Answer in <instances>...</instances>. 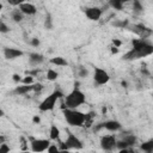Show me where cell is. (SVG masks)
Masks as SVG:
<instances>
[{"instance_id":"obj_5","label":"cell","mask_w":153,"mask_h":153,"mask_svg":"<svg viewBox=\"0 0 153 153\" xmlns=\"http://www.w3.org/2000/svg\"><path fill=\"white\" fill-rule=\"evenodd\" d=\"M82 142L72 133H68V136L65 142H61L60 149L61 151H69V149H81L82 148Z\"/></svg>"},{"instance_id":"obj_30","label":"cell","mask_w":153,"mask_h":153,"mask_svg":"<svg viewBox=\"0 0 153 153\" xmlns=\"http://www.w3.org/2000/svg\"><path fill=\"white\" fill-rule=\"evenodd\" d=\"M10 31V27L1 20L0 22V32H2V33H6V32H8Z\"/></svg>"},{"instance_id":"obj_40","label":"cell","mask_w":153,"mask_h":153,"mask_svg":"<svg viewBox=\"0 0 153 153\" xmlns=\"http://www.w3.org/2000/svg\"><path fill=\"white\" fill-rule=\"evenodd\" d=\"M117 53H118V48L111 47V54H117Z\"/></svg>"},{"instance_id":"obj_15","label":"cell","mask_w":153,"mask_h":153,"mask_svg":"<svg viewBox=\"0 0 153 153\" xmlns=\"http://www.w3.org/2000/svg\"><path fill=\"white\" fill-rule=\"evenodd\" d=\"M43 60H44L43 55H41L38 53H31L30 56H29V61H30V63L32 66H38L39 63L43 62Z\"/></svg>"},{"instance_id":"obj_19","label":"cell","mask_w":153,"mask_h":153,"mask_svg":"<svg viewBox=\"0 0 153 153\" xmlns=\"http://www.w3.org/2000/svg\"><path fill=\"white\" fill-rule=\"evenodd\" d=\"M141 149L146 153H153V140H148L141 145Z\"/></svg>"},{"instance_id":"obj_10","label":"cell","mask_w":153,"mask_h":153,"mask_svg":"<svg viewBox=\"0 0 153 153\" xmlns=\"http://www.w3.org/2000/svg\"><path fill=\"white\" fill-rule=\"evenodd\" d=\"M102 13H103V11L99 7H88L85 10L86 17L91 20H99L102 17Z\"/></svg>"},{"instance_id":"obj_29","label":"cell","mask_w":153,"mask_h":153,"mask_svg":"<svg viewBox=\"0 0 153 153\" xmlns=\"http://www.w3.org/2000/svg\"><path fill=\"white\" fill-rule=\"evenodd\" d=\"M47 151H48V153H60V151H61V149H60L56 145H50V146H49V148H48Z\"/></svg>"},{"instance_id":"obj_42","label":"cell","mask_w":153,"mask_h":153,"mask_svg":"<svg viewBox=\"0 0 153 153\" xmlns=\"http://www.w3.org/2000/svg\"><path fill=\"white\" fill-rule=\"evenodd\" d=\"M121 85H122L123 87H127V81H122V82H121Z\"/></svg>"},{"instance_id":"obj_34","label":"cell","mask_w":153,"mask_h":153,"mask_svg":"<svg viewBox=\"0 0 153 153\" xmlns=\"http://www.w3.org/2000/svg\"><path fill=\"white\" fill-rule=\"evenodd\" d=\"M8 4H10V5H13V6H18V7H19V5L22 4V1H20V0H8Z\"/></svg>"},{"instance_id":"obj_9","label":"cell","mask_w":153,"mask_h":153,"mask_svg":"<svg viewBox=\"0 0 153 153\" xmlns=\"http://www.w3.org/2000/svg\"><path fill=\"white\" fill-rule=\"evenodd\" d=\"M93 79H94L96 85H104V84H106L109 81L110 76H109L108 72H105L104 69L96 68L94 69V74H93Z\"/></svg>"},{"instance_id":"obj_25","label":"cell","mask_w":153,"mask_h":153,"mask_svg":"<svg viewBox=\"0 0 153 153\" xmlns=\"http://www.w3.org/2000/svg\"><path fill=\"white\" fill-rule=\"evenodd\" d=\"M57 78H59V73H57L56 71H54V69H48V72H47V79H48V80L55 81Z\"/></svg>"},{"instance_id":"obj_37","label":"cell","mask_w":153,"mask_h":153,"mask_svg":"<svg viewBox=\"0 0 153 153\" xmlns=\"http://www.w3.org/2000/svg\"><path fill=\"white\" fill-rule=\"evenodd\" d=\"M43 88V86L41 85V84H35V87H33V91L35 92H39Z\"/></svg>"},{"instance_id":"obj_6","label":"cell","mask_w":153,"mask_h":153,"mask_svg":"<svg viewBox=\"0 0 153 153\" xmlns=\"http://www.w3.org/2000/svg\"><path fill=\"white\" fill-rule=\"evenodd\" d=\"M31 151L35 153H41L44 152L49 148V146L51 145L49 142V140L45 139H31Z\"/></svg>"},{"instance_id":"obj_31","label":"cell","mask_w":153,"mask_h":153,"mask_svg":"<svg viewBox=\"0 0 153 153\" xmlns=\"http://www.w3.org/2000/svg\"><path fill=\"white\" fill-rule=\"evenodd\" d=\"M0 153H10V147L7 143H1L0 145Z\"/></svg>"},{"instance_id":"obj_2","label":"cell","mask_w":153,"mask_h":153,"mask_svg":"<svg viewBox=\"0 0 153 153\" xmlns=\"http://www.w3.org/2000/svg\"><path fill=\"white\" fill-rule=\"evenodd\" d=\"M66 122L72 127H82L85 123V114L76 109H63Z\"/></svg>"},{"instance_id":"obj_14","label":"cell","mask_w":153,"mask_h":153,"mask_svg":"<svg viewBox=\"0 0 153 153\" xmlns=\"http://www.w3.org/2000/svg\"><path fill=\"white\" fill-rule=\"evenodd\" d=\"M33 87H35V84H32V85H20V86H17L14 88V93L16 94H26L30 91H33Z\"/></svg>"},{"instance_id":"obj_4","label":"cell","mask_w":153,"mask_h":153,"mask_svg":"<svg viewBox=\"0 0 153 153\" xmlns=\"http://www.w3.org/2000/svg\"><path fill=\"white\" fill-rule=\"evenodd\" d=\"M62 96H63V94H62L61 91L55 90L53 93H50L48 97H45V98L41 102V104L38 105V109H39L41 111H49V110H53V109L55 108V104H56L57 99L62 98Z\"/></svg>"},{"instance_id":"obj_41","label":"cell","mask_w":153,"mask_h":153,"mask_svg":"<svg viewBox=\"0 0 153 153\" xmlns=\"http://www.w3.org/2000/svg\"><path fill=\"white\" fill-rule=\"evenodd\" d=\"M118 153H131V149H129V148H127V149H120Z\"/></svg>"},{"instance_id":"obj_32","label":"cell","mask_w":153,"mask_h":153,"mask_svg":"<svg viewBox=\"0 0 153 153\" xmlns=\"http://www.w3.org/2000/svg\"><path fill=\"white\" fill-rule=\"evenodd\" d=\"M87 75H88V71H87L86 68H82V67H81V68L79 69V76H80V78H85V76H87Z\"/></svg>"},{"instance_id":"obj_38","label":"cell","mask_w":153,"mask_h":153,"mask_svg":"<svg viewBox=\"0 0 153 153\" xmlns=\"http://www.w3.org/2000/svg\"><path fill=\"white\" fill-rule=\"evenodd\" d=\"M20 140H22V142H23V145H22V149L25 151V149H26V141L24 140V137H20Z\"/></svg>"},{"instance_id":"obj_16","label":"cell","mask_w":153,"mask_h":153,"mask_svg":"<svg viewBox=\"0 0 153 153\" xmlns=\"http://www.w3.org/2000/svg\"><path fill=\"white\" fill-rule=\"evenodd\" d=\"M94 117H96V114L93 111H90V112L85 114V123H84V127H86V128L92 127L93 121H94Z\"/></svg>"},{"instance_id":"obj_3","label":"cell","mask_w":153,"mask_h":153,"mask_svg":"<svg viewBox=\"0 0 153 153\" xmlns=\"http://www.w3.org/2000/svg\"><path fill=\"white\" fill-rule=\"evenodd\" d=\"M84 103H85V94L79 88H74L65 97V108L67 109H76Z\"/></svg>"},{"instance_id":"obj_12","label":"cell","mask_w":153,"mask_h":153,"mask_svg":"<svg viewBox=\"0 0 153 153\" xmlns=\"http://www.w3.org/2000/svg\"><path fill=\"white\" fill-rule=\"evenodd\" d=\"M18 8H19L24 14H27V16L35 14L36 11H37L36 7H35V5H32V4H30V2H22Z\"/></svg>"},{"instance_id":"obj_22","label":"cell","mask_w":153,"mask_h":153,"mask_svg":"<svg viewBox=\"0 0 153 153\" xmlns=\"http://www.w3.org/2000/svg\"><path fill=\"white\" fill-rule=\"evenodd\" d=\"M122 140H123L124 142H127V145H128L129 147H131V146H134V145L136 143V137H135L134 135H126Z\"/></svg>"},{"instance_id":"obj_20","label":"cell","mask_w":153,"mask_h":153,"mask_svg":"<svg viewBox=\"0 0 153 153\" xmlns=\"http://www.w3.org/2000/svg\"><path fill=\"white\" fill-rule=\"evenodd\" d=\"M60 136V129L56 126H51L50 127V131H49V137L51 140H57Z\"/></svg>"},{"instance_id":"obj_39","label":"cell","mask_w":153,"mask_h":153,"mask_svg":"<svg viewBox=\"0 0 153 153\" xmlns=\"http://www.w3.org/2000/svg\"><path fill=\"white\" fill-rule=\"evenodd\" d=\"M32 121H33V123H39L41 122V118H39V116H33Z\"/></svg>"},{"instance_id":"obj_18","label":"cell","mask_w":153,"mask_h":153,"mask_svg":"<svg viewBox=\"0 0 153 153\" xmlns=\"http://www.w3.org/2000/svg\"><path fill=\"white\" fill-rule=\"evenodd\" d=\"M50 63H53L55 66H67L68 65V62L61 56H56V57L50 59Z\"/></svg>"},{"instance_id":"obj_35","label":"cell","mask_w":153,"mask_h":153,"mask_svg":"<svg viewBox=\"0 0 153 153\" xmlns=\"http://www.w3.org/2000/svg\"><path fill=\"white\" fill-rule=\"evenodd\" d=\"M112 44H114V47L118 48V47L122 44V42H121L120 39H117V38H114V39H112Z\"/></svg>"},{"instance_id":"obj_8","label":"cell","mask_w":153,"mask_h":153,"mask_svg":"<svg viewBox=\"0 0 153 153\" xmlns=\"http://www.w3.org/2000/svg\"><path fill=\"white\" fill-rule=\"evenodd\" d=\"M100 146L104 151H112L117 146V140L114 135H104L100 137Z\"/></svg>"},{"instance_id":"obj_36","label":"cell","mask_w":153,"mask_h":153,"mask_svg":"<svg viewBox=\"0 0 153 153\" xmlns=\"http://www.w3.org/2000/svg\"><path fill=\"white\" fill-rule=\"evenodd\" d=\"M12 79H13L16 82H22V78H20V75H19V74H13Z\"/></svg>"},{"instance_id":"obj_26","label":"cell","mask_w":153,"mask_h":153,"mask_svg":"<svg viewBox=\"0 0 153 153\" xmlns=\"http://www.w3.org/2000/svg\"><path fill=\"white\" fill-rule=\"evenodd\" d=\"M44 27L48 29V30H51L53 29V19H51V16L49 13L47 14L45 20H44Z\"/></svg>"},{"instance_id":"obj_23","label":"cell","mask_w":153,"mask_h":153,"mask_svg":"<svg viewBox=\"0 0 153 153\" xmlns=\"http://www.w3.org/2000/svg\"><path fill=\"white\" fill-rule=\"evenodd\" d=\"M109 5L115 8V10H122L123 7V1L122 0H110L109 1Z\"/></svg>"},{"instance_id":"obj_7","label":"cell","mask_w":153,"mask_h":153,"mask_svg":"<svg viewBox=\"0 0 153 153\" xmlns=\"http://www.w3.org/2000/svg\"><path fill=\"white\" fill-rule=\"evenodd\" d=\"M129 30L133 31L135 35H137L141 39H147V38L153 33V31H152L149 27L145 26L143 24H134Z\"/></svg>"},{"instance_id":"obj_27","label":"cell","mask_w":153,"mask_h":153,"mask_svg":"<svg viewBox=\"0 0 153 153\" xmlns=\"http://www.w3.org/2000/svg\"><path fill=\"white\" fill-rule=\"evenodd\" d=\"M22 84L23 85H32L33 84V76L31 75H26L22 79Z\"/></svg>"},{"instance_id":"obj_21","label":"cell","mask_w":153,"mask_h":153,"mask_svg":"<svg viewBox=\"0 0 153 153\" xmlns=\"http://www.w3.org/2000/svg\"><path fill=\"white\" fill-rule=\"evenodd\" d=\"M133 12H134L135 14H140V13L143 12V6L141 5L140 1L135 0V1L133 2Z\"/></svg>"},{"instance_id":"obj_13","label":"cell","mask_w":153,"mask_h":153,"mask_svg":"<svg viewBox=\"0 0 153 153\" xmlns=\"http://www.w3.org/2000/svg\"><path fill=\"white\" fill-rule=\"evenodd\" d=\"M103 126H104L105 129H108V130H110V131H116V130L121 129V123H120L118 121H114V120L103 122Z\"/></svg>"},{"instance_id":"obj_33","label":"cell","mask_w":153,"mask_h":153,"mask_svg":"<svg viewBox=\"0 0 153 153\" xmlns=\"http://www.w3.org/2000/svg\"><path fill=\"white\" fill-rule=\"evenodd\" d=\"M39 43H41V42H39V39H38V38H32V39L30 41V44H31L32 47H38V45H39Z\"/></svg>"},{"instance_id":"obj_11","label":"cell","mask_w":153,"mask_h":153,"mask_svg":"<svg viewBox=\"0 0 153 153\" xmlns=\"http://www.w3.org/2000/svg\"><path fill=\"white\" fill-rule=\"evenodd\" d=\"M4 56L7 60H14L17 57L23 56V51L19 49H16V48H5L4 49Z\"/></svg>"},{"instance_id":"obj_24","label":"cell","mask_w":153,"mask_h":153,"mask_svg":"<svg viewBox=\"0 0 153 153\" xmlns=\"http://www.w3.org/2000/svg\"><path fill=\"white\" fill-rule=\"evenodd\" d=\"M114 26H117V27H121V29H127L128 25H129V22L128 19H124V20H115L112 23Z\"/></svg>"},{"instance_id":"obj_44","label":"cell","mask_w":153,"mask_h":153,"mask_svg":"<svg viewBox=\"0 0 153 153\" xmlns=\"http://www.w3.org/2000/svg\"><path fill=\"white\" fill-rule=\"evenodd\" d=\"M22 153H29V152H26V151H23V152H22Z\"/></svg>"},{"instance_id":"obj_17","label":"cell","mask_w":153,"mask_h":153,"mask_svg":"<svg viewBox=\"0 0 153 153\" xmlns=\"http://www.w3.org/2000/svg\"><path fill=\"white\" fill-rule=\"evenodd\" d=\"M11 18L13 19V22L19 23V22L23 20V18H24V13H23L19 8H18V10H13V11H11Z\"/></svg>"},{"instance_id":"obj_1","label":"cell","mask_w":153,"mask_h":153,"mask_svg":"<svg viewBox=\"0 0 153 153\" xmlns=\"http://www.w3.org/2000/svg\"><path fill=\"white\" fill-rule=\"evenodd\" d=\"M131 43H133V48L123 55V60L133 61L153 54V44L149 43L147 39L137 38V39H133Z\"/></svg>"},{"instance_id":"obj_43","label":"cell","mask_w":153,"mask_h":153,"mask_svg":"<svg viewBox=\"0 0 153 153\" xmlns=\"http://www.w3.org/2000/svg\"><path fill=\"white\" fill-rule=\"evenodd\" d=\"M102 112H103V114H106V108H105V106L102 109Z\"/></svg>"},{"instance_id":"obj_28","label":"cell","mask_w":153,"mask_h":153,"mask_svg":"<svg viewBox=\"0 0 153 153\" xmlns=\"http://www.w3.org/2000/svg\"><path fill=\"white\" fill-rule=\"evenodd\" d=\"M116 148H118V149H127V148H129V146L127 145V142H124L123 140H121V141H117Z\"/></svg>"}]
</instances>
